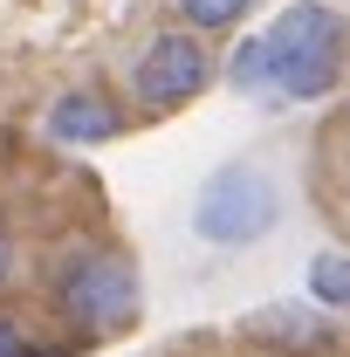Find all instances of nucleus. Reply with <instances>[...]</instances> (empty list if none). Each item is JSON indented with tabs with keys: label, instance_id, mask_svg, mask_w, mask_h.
Listing matches in <instances>:
<instances>
[{
	"label": "nucleus",
	"instance_id": "obj_1",
	"mask_svg": "<svg viewBox=\"0 0 350 357\" xmlns=\"http://www.w3.org/2000/svg\"><path fill=\"white\" fill-rule=\"evenodd\" d=\"M254 48H261V89L296 96V103L330 96L344 76V21L323 0H296Z\"/></svg>",
	"mask_w": 350,
	"mask_h": 357
},
{
	"label": "nucleus",
	"instance_id": "obj_2",
	"mask_svg": "<svg viewBox=\"0 0 350 357\" xmlns=\"http://www.w3.org/2000/svg\"><path fill=\"white\" fill-rule=\"evenodd\" d=\"M48 289H55V310L69 316L76 330H89V337L124 330L137 316V303H144L137 268L117 248H76V255H62L55 275H48Z\"/></svg>",
	"mask_w": 350,
	"mask_h": 357
},
{
	"label": "nucleus",
	"instance_id": "obj_3",
	"mask_svg": "<svg viewBox=\"0 0 350 357\" xmlns=\"http://www.w3.org/2000/svg\"><path fill=\"white\" fill-rule=\"evenodd\" d=\"M282 220V185L261 165H220L192 192V234L206 248H254Z\"/></svg>",
	"mask_w": 350,
	"mask_h": 357
},
{
	"label": "nucleus",
	"instance_id": "obj_4",
	"mask_svg": "<svg viewBox=\"0 0 350 357\" xmlns=\"http://www.w3.org/2000/svg\"><path fill=\"white\" fill-rule=\"evenodd\" d=\"M206 76H213L206 48L192 42L185 28H172V35H151L144 55L131 62V96L144 110H172V103H192L206 89Z\"/></svg>",
	"mask_w": 350,
	"mask_h": 357
},
{
	"label": "nucleus",
	"instance_id": "obj_5",
	"mask_svg": "<svg viewBox=\"0 0 350 357\" xmlns=\"http://www.w3.org/2000/svg\"><path fill=\"white\" fill-rule=\"evenodd\" d=\"M241 330L254 344H268V351H282V357H323L337 344V323L323 310H309V303H261Z\"/></svg>",
	"mask_w": 350,
	"mask_h": 357
},
{
	"label": "nucleus",
	"instance_id": "obj_6",
	"mask_svg": "<svg viewBox=\"0 0 350 357\" xmlns=\"http://www.w3.org/2000/svg\"><path fill=\"white\" fill-rule=\"evenodd\" d=\"M117 131H124V117L96 89H69L48 103V137H62V144H110Z\"/></svg>",
	"mask_w": 350,
	"mask_h": 357
},
{
	"label": "nucleus",
	"instance_id": "obj_7",
	"mask_svg": "<svg viewBox=\"0 0 350 357\" xmlns=\"http://www.w3.org/2000/svg\"><path fill=\"white\" fill-rule=\"evenodd\" d=\"M172 7H178V21H185V28H199V35H220V28H234V21H241L254 0H172Z\"/></svg>",
	"mask_w": 350,
	"mask_h": 357
},
{
	"label": "nucleus",
	"instance_id": "obj_8",
	"mask_svg": "<svg viewBox=\"0 0 350 357\" xmlns=\"http://www.w3.org/2000/svg\"><path fill=\"white\" fill-rule=\"evenodd\" d=\"M309 289H316V303H344V296H350V261H344V255H316Z\"/></svg>",
	"mask_w": 350,
	"mask_h": 357
},
{
	"label": "nucleus",
	"instance_id": "obj_9",
	"mask_svg": "<svg viewBox=\"0 0 350 357\" xmlns=\"http://www.w3.org/2000/svg\"><path fill=\"white\" fill-rule=\"evenodd\" d=\"M21 351V323H14V316H0V357H14Z\"/></svg>",
	"mask_w": 350,
	"mask_h": 357
},
{
	"label": "nucleus",
	"instance_id": "obj_10",
	"mask_svg": "<svg viewBox=\"0 0 350 357\" xmlns=\"http://www.w3.org/2000/svg\"><path fill=\"white\" fill-rule=\"evenodd\" d=\"M0 282H14V241L0 234Z\"/></svg>",
	"mask_w": 350,
	"mask_h": 357
}]
</instances>
